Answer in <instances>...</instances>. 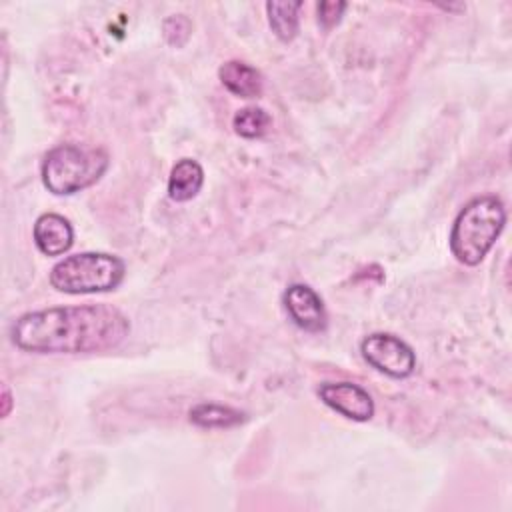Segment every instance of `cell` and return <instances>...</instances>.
<instances>
[{"mask_svg":"<svg viewBox=\"0 0 512 512\" xmlns=\"http://www.w3.org/2000/svg\"><path fill=\"white\" fill-rule=\"evenodd\" d=\"M4 416L8 414V410H10V396H8V388H4Z\"/></svg>","mask_w":512,"mask_h":512,"instance_id":"cell-15","label":"cell"},{"mask_svg":"<svg viewBox=\"0 0 512 512\" xmlns=\"http://www.w3.org/2000/svg\"><path fill=\"white\" fill-rule=\"evenodd\" d=\"M218 76L224 88L234 96L256 98L262 92V74L242 60L224 62L218 70Z\"/></svg>","mask_w":512,"mask_h":512,"instance_id":"cell-9","label":"cell"},{"mask_svg":"<svg viewBox=\"0 0 512 512\" xmlns=\"http://www.w3.org/2000/svg\"><path fill=\"white\" fill-rule=\"evenodd\" d=\"M188 416H190V422L200 428H232L246 420L244 412L230 406H222V404H210V402L196 404L188 412Z\"/></svg>","mask_w":512,"mask_h":512,"instance_id":"cell-11","label":"cell"},{"mask_svg":"<svg viewBox=\"0 0 512 512\" xmlns=\"http://www.w3.org/2000/svg\"><path fill=\"white\" fill-rule=\"evenodd\" d=\"M130 332L128 318L110 304L58 306L28 312L12 324V342L36 354H84L116 348Z\"/></svg>","mask_w":512,"mask_h":512,"instance_id":"cell-1","label":"cell"},{"mask_svg":"<svg viewBox=\"0 0 512 512\" xmlns=\"http://www.w3.org/2000/svg\"><path fill=\"white\" fill-rule=\"evenodd\" d=\"M34 242L42 254L60 256L66 250H70L74 242L72 224L60 214H42L34 222Z\"/></svg>","mask_w":512,"mask_h":512,"instance_id":"cell-8","label":"cell"},{"mask_svg":"<svg viewBox=\"0 0 512 512\" xmlns=\"http://www.w3.org/2000/svg\"><path fill=\"white\" fill-rule=\"evenodd\" d=\"M344 10H346V2H320L318 20L324 28H332L340 22Z\"/></svg>","mask_w":512,"mask_h":512,"instance_id":"cell-14","label":"cell"},{"mask_svg":"<svg viewBox=\"0 0 512 512\" xmlns=\"http://www.w3.org/2000/svg\"><path fill=\"white\" fill-rule=\"evenodd\" d=\"M126 266L114 254L82 252L60 260L50 270V284L66 294H90L114 290L124 278Z\"/></svg>","mask_w":512,"mask_h":512,"instance_id":"cell-4","label":"cell"},{"mask_svg":"<svg viewBox=\"0 0 512 512\" xmlns=\"http://www.w3.org/2000/svg\"><path fill=\"white\" fill-rule=\"evenodd\" d=\"M284 306L298 328L306 332H322L326 328L322 298L308 284H290L284 292Z\"/></svg>","mask_w":512,"mask_h":512,"instance_id":"cell-7","label":"cell"},{"mask_svg":"<svg viewBox=\"0 0 512 512\" xmlns=\"http://www.w3.org/2000/svg\"><path fill=\"white\" fill-rule=\"evenodd\" d=\"M108 168V154L100 148L60 144L42 162V182L58 196L76 194L96 184Z\"/></svg>","mask_w":512,"mask_h":512,"instance_id":"cell-3","label":"cell"},{"mask_svg":"<svg viewBox=\"0 0 512 512\" xmlns=\"http://www.w3.org/2000/svg\"><path fill=\"white\" fill-rule=\"evenodd\" d=\"M320 400L336 410L338 414L356 420L366 422L374 416V400L372 396L358 384L352 382H326L318 388Z\"/></svg>","mask_w":512,"mask_h":512,"instance_id":"cell-6","label":"cell"},{"mask_svg":"<svg viewBox=\"0 0 512 512\" xmlns=\"http://www.w3.org/2000/svg\"><path fill=\"white\" fill-rule=\"evenodd\" d=\"M270 116L266 110L256 108V106H248L242 108L234 114L232 118V126L236 130V134H240L242 138H260L268 132L270 128Z\"/></svg>","mask_w":512,"mask_h":512,"instance_id":"cell-13","label":"cell"},{"mask_svg":"<svg viewBox=\"0 0 512 512\" xmlns=\"http://www.w3.org/2000/svg\"><path fill=\"white\" fill-rule=\"evenodd\" d=\"M506 224L504 202L494 196L472 198L456 216L450 230V250L466 266H476L494 246Z\"/></svg>","mask_w":512,"mask_h":512,"instance_id":"cell-2","label":"cell"},{"mask_svg":"<svg viewBox=\"0 0 512 512\" xmlns=\"http://www.w3.org/2000/svg\"><path fill=\"white\" fill-rule=\"evenodd\" d=\"M204 184V170L192 158H182L174 164L168 178V196L174 202H186L194 198Z\"/></svg>","mask_w":512,"mask_h":512,"instance_id":"cell-10","label":"cell"},{"mask_svg":"<svg viewBox=\"0 0 512 512\" xmlns=\"http://www.w3.org/2000/svg\"><path fill=\"white\" fill-rule=\"evenodd\" d=\"M302 8V2H268V22L274 30V34L282 42H290L298 32V10Z\"/></svg>","mask_w":512,"mask_h":512,"instance_id":"cell-12","label":"cell"},{"mask_svg":"<svg viewBox=\"0 0 512 512\" xmlns=\"http://www.w3.org/2000/svg\"><path fill=\"white\" fill-rule=\"evenodd\" d=\"M364 360L390 378H408L414 372L416 356L412 348L394 334L374 332L360 342Z\"/></svg>","mask_w":512,"mask_h":512,"instance_id":"cell-5","label":"cell"}]
</instances>
